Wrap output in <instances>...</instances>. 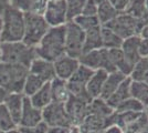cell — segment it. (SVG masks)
I'll use <instances>...</instances> for the list:
<instances>
[{
    "mask_svg": "<svg viewBox=\"0 0 148 133\" xmlns=\"http://www.w3.org/2000/svg\"><path fill=\"white\" fill-rule=\"evenodd\" d=\"M101 27H95L85 31V41H84V52L96 50L103 48L102 45V37H101Z\"/></svg>",
    "mask_w": 148,
    "mask_h": 133,
    "instance_id": "603a6c76",
    "label": "cell"
},
{
    "mask_svg": "<svg viewBox=\"0 0 148 133\" xmlns=\"http://www.w3.org/2000/svg\"><path fill=\"white\" fill-rule=\"evenodd\" d=\"M38 58L54 62L65 54V25L50 27L41 41L34 48Z\"/></svg>",
    "mask_w": 148,
    "mask_h": 133,
    "instance_id": "6da1fadb",
    "label": "cell"
},
{
    "mask_svg": "<svg viewBox=\"0 0 148 133\" xmlns=\"http://www.w3.org/2000/svg\"><path fill=\"white\" fill-rule=\"evenodd\" d=\"M43 18L50 27H61L68 22L65 0H50L47 3Z\"/></svg>",
    "mask_w": 148,
    "mask_h": 133,
    "instance_id": "30bf717a",
    "label": "cell"
},
{
    "mask_svg": "<svg viewBox=\"0 0 148 133\" xmlns=\"http://www.w3.org/2000/svg\"><path fill=\"white\" fill-rule=\"evenodd\" d=\"M1 62L19 64L29 69L32 61L37 58L36 49L29 47L22 41L16 42H0Z\"/></svg>",
    "mask_w": 148,
    "mask_h": 133,
    "instance_id": "3957f363",
    "label": "cell"
},
{
    "mask_svg": "<svg viewBox=\"0 0 148 133\" xmlns=\"http://www.w3.org/2000/svg\"><path fill=\"white\" fill-rule=\"evenodd\" d=\"M106 127H107V119L95 114H87L85 119L79 125V129L81 133H88L93 131H102Z\"/></svg>",
    "mask_w": 148,
    "mask_h": 133,
    "instance_id": "7402d4cb",
    "label": "cell"
},
{
    "mask_svg": "<svg viewBox=\"0 0 148 133\" xmlns=\"http://www.w3.org/2000/svg\"><path fill=\"white\" fill-rule=\"evenodd\" d=\"M124 12L134 17L136 19L142 20L147 12V7H146L145 0H130V5Z\"/></svg>",
    "mask_w": 148,
    "mask_h": 133,
    "instance_id": "4dcf8cb0",
    "label": "cell"
},
{
    "mask_svg": "<svg viewBox=\"0 0 148 133\" xmlns=\"http://www.w3.org/2000/svg\"><path fill=\"white\" fill-rule=\"evenodd\" d=\"M29 99H30V102L32 103V105L36 107L37 109L43 110L45 107H48L51 102H53L50 82L44 83L43 87L40 90H38L33 95H31Z\"/></svg>",
    "mask_w": 148,
    "mask_h": 133,
    "instance_id": "44dd1931",
    "label": "cell"
},
{
    "mask_svg": "<svg viewBox=\"0 0 148 133\" xmlns=\"http://www.w3.org/2000/svg\"><path fill=\"white\" fill-rule=\"evenodd\" d=\"M25 34V14L12 7H7L2 13L0 42L22 41Z\"/></svg>",
    "mask_w": 148,
    "mask_h": 133,
    "instance_id": "7a4b0ae2",
    "label": "cell"
},
{
    "mask_svg": "<svg viewBox=\"0 0 148 133\" xmlns=\"http://www.w3.org/2000/svg\"><path fill=\"white\" fill-rule=\"evenodd\" d=\"M86 2L87 0H65L66 11H68V21H72L76 17L81 16Z\"/></svg>",
    "mask_w": 148,
    "mask_h": 133,
    "instance_id": "d6a6232c",
    "label": "cell"
},
{
    "mask_svg": "<svg viewBox=\"0 0 148 133\" xmlns=\"http://www.w3.org/2000/svg\"><path fill=\"white\" fill-rule=\"evenodd\" d=\"M42 118L49 127H71L72 122L69 118L64 103L60 102H51L48 107L42 110Z\"/></svg>",
    "mask_w": 148,
    "mask_h": 133,
    "instance_id": "9c48e42d",
    "label": "cell"
},
{
    "mask_svg": "<svg viewBox=\"0 0 148 133\" xmlns=\"http://www.w3.org/2000/svg\"><path fill=\"white\" fill-rule=\"evenodd\" d=\"M0 62H1V56H0Z\"/></svg>",
    "mask_w": 148,
    "mask_h": 133,
    "instance_id": "f907efd6",
    "label": "cell"
},
{
    "mask_svg": "<svg viewBox=\"0 0 148 133\" xmlns=\"http://www.w3.org/2000/svg\"><path fill=\"white\" fill-rule=\"evenodd\" d=\"M118 13L121 12H118L117 10L112 6L111 2L108 0H105V1H102L101 3H99L96 17H97V19L99 21V25H104L107 22L115 19L118 16Z\"/></svg>",
    "mask_w": 148,
    "mask_h": 133,
    "instance_id": "d4e9b609",
    "label": "cell"
},
{
    "mask_svg": "<svg viewBox=\"0 0 148 133\" xmlns=\"http://www.w3.org/2000/svg\"><path fill=\"white\" fill-rule=\"evenodd\" d=\"M123 133H124V132H123Z\"/></svg>",
    "mask_w": 148,
    "mask_h": 133,
    "instance_id": "db71d44e",
    "label": "cell"
},
{
    "mask_svg": "<svg viewBox=\"0 0 148 133\" xmlns=\"http://www.w3.org/2000/svg\"><path fill=\"white\" fill-rule=\"evenodd\" d=\"M97 3L95 0H87L86 5L83 8L82 16H96L97 14Z\"/></svg>",
    "mask_w": 148,
    "mask_h": 133,
    "instance_id": "74e56055",
    "label": "cell"
},
{
    "mask_svg": "<svg viewBox=\"0 0 148 133\" xmlns=\"http://www.w3.org/2000/svg\"><path fill=\"white\" fill-rule=\"evenodd\" d=\"M69 133H81L80 132V129H79V127H70V131H69Z\"/></svg>",
    "mask_w": 148,
    "mask_h": 133,
    "instance_id": "f6af8a7d",
    "label": "cell"
},
{
    "mask_svg": "<svg viewBox=\"0 0 148 133\" xmlns=\"http://www.w3.org/2000/svg\"><path fill=\"white\" fill-rule=\"evenodd\" d=\"M102 133H123V130L117 125H108L102 130Z\"/></svg>",
    "mask_w": 148,
    "mask_h": 133,
    "instance_id": "60d3db41",
    "label": "cell"
},
{
    "mask_svg": "<svg viewBox=\"0 0 148 133\" xmlns=\"http://www.w3.org/2000/svg\"><path fill=\"white\" fill-rule=\"evenodd\" d=\"M130 76L134 81H140L148 84V57L142 58L135 64Z\"/></svg>",
    "mask_w": 148,
    "mask_h": 133,
    "instance_id": "f1b7e54d",
    "label": "cell"
},
{
    "mask_svg": "<svg viewBox=\"0 0 148 133\" xmlns=\"http://www.w3.org/2000/svg\"><path fill=\"white\" fill-rule=\"evenodd\" d=\"M144 112H145V114L147 115V118H148V107H145V109H144Z\"/></svg>",
    "mask_w": 148,
    "mask_h": 133,
    "instance_id": "7dc6e473",
    "label": "cell"
},
{
    "mask_svg": "<svg viewBox=\"0 0 148 133\" xmlns=\"http://www.w3.org/2000/svg\"><path fill=\"white\" fill-rule=\"evenodd\" d=\"M130 98L136 99L138 101L144 103L148 96V84L145 82H140V81H134L132 80L130 87Z\"/></svg>",
    "mask_w": 148,
    "mask_h": 133,
    "instance_id": "1f68e13d",
    "label": "cell"
},
{
    "mask_svg": "<svg viewBox=\"0 0 148 133\" xmlns=\"http://www.w3.org/2000/svg\"><path fill=\"white\" fill-rule=\"evenodd\" d=\"M140 40L142 38L139 36H134V37L125 39L121 47L126 62L130 64L133 69H134L135 64L142 59V56L139 53Z\"/></svg>",
    "mask_w": 148,
    "mask_h": 133,
    "instance_id": "5bb4252c",
    "label": "cell"
},
{
    "mask_svg": "<svg viewBox=\"0 0 148 133\" xmlns=\"http://www.w3.org/2000/svg\"><path fill=\"white\" fill-rule=\"evenodd\" d=\"M29 72L39 76L44 82H51L56 78L53 62L47 61L41 58H36L29 67Z\"/></svg>",
    "mask_w": 148,
    "mask_h": 133,
    "instance_id": "9a60e30c",
    "label": "cell"
},
{
    "mask_svg": "<svg viewBox=\"0 0 148 133\" xmlns=\"http://www.w3.org/2000/svg\"><path fill=\"white\" fill-rule=\"evenodd\" d=\"M51 92H52V98L54 102H60V103H65L70 98V92L68 90L66 81L60 80L58 78H54L51 82Z\"/></svg>",
    "mask_w": 148,
    "mask_h": 133,
    "instance_id": "cb8c5ba5",
    "label": "cell"
},
{
    "mask_svg": "<svg viewBox=\"0 0 148 133\" xmlns=\"http://www.w3.org/2000/svg\"><path fill=\"white\" fill-rule=\"evenodd\" d=\"M18 125L14 123L11 114L7 110L3 103L0 104V131L2 133H7L17 129Z\"/></svg>",
    "mask_w": 148,
    "mask_h": 133,
    "instance_id": "f546056e",
    "label": "cell"
},
{
    "mask_svg": "<svg viewBox=\"0 0 148 133\" xmlns=\"http://www.w3.org/2000/svg\"><path fill=\"white\" fill-rule=\"evenodd\" d=\"M79 62L82 65H85L92 70H105L107 73H112L117 71L114 64L112 63L108 57V51L105 48L96 49V50L88 51L82 53V56L79 58Z\"/></svg>",
    "mask_w": 148,
    "mask_h": 133,
    "instance_id": "ba28073f",
    "label": "cell"
},
{
    "mask_svg": "<svg viewBox=\"0 0 148 133\" xmlns=\"http://www.w3.org/2000/svg\"><path fill=\"white\" fill-rule=\"evenodd\" d=\"M49 1H50V0H49Z\"/></svg>",
    "mask_w": 148,
    "mask_h": 133,
    "instance_id": "f5cc1de1",
    "label": "cell"
},
{
    "mask_svg": "<svg viewBox=\"0 0 148 133\" xmlns=\"http://www.w3.org/2000/svg\"><path fill=\"white\" fill-rule=\"evenodd\" d=\"M139 53L142 58L148 57V38H142L139 45Z\"/></svg>",
    "mask_w": 148,
    "mask_h": 133,
    "instance_id": "ab89813d",
    "label": "cell"
},
{
    "mask_svg": "<svg viewBox=\"0 0 148 133\" xmlns=\"http://www.w3.org/2000/svg\"><path fill=\"white\" fill-rule=\"evenodd\" d=\"M101 37H102V45L105 49H119L124 41L111 29L104 25L101 27Z\"/></svg>",
    "mask_w": 148,
    "mask_h": 133,
    "instance_id": "4316f807",
    "label": "cell"
},
{
    "mask_svg": "<svg viewBox=\"0 0 148 133\" xmlns=\"http://www.w3.org/2000/svg\"><path fill=\"white\" fill-rule=\"evenodd\" d=\"M43 121L42 118V110L37 109L32 105L30 99L28 96H25L23 100V109L20 118L18 127H33L38 125L40 122Z\"/></svg>",
    "mask_w": 148,
    "mask_h": 133,
    "instance_id": "4fadbf2b",
    "label": "cell"
},
{
    "mask_svg": "<svg viewBox=\"0 0 148 133\" xmlns=\"http://www.w3.org/2000/svg\"><path fill=\"white\" fill-rule=\"evenodd\" d=\"M49 29L50 25L47 23L42 14L25 13V34H23L22 42L29 47L36 48Z\"/></svg>",
    "mask_w": 148,
    "mask_h": 133,
    "instance_id": "5b68a950",
    "label": "cell"
},
{
    "mask_svg": "<svg viewBox=\"0 0 148 133\" xmlns=\"http://www.w3.org/2000/svg\"><path fill=\"white\" fill-rule=\"evenodd\" d=\"M49 0H10V7L19 10L23 14H42Z\"/></svg>",
    "mask_w": 148,
    "mask_h": 133,
    "instance_id": "2e32d148",
    "label": "cell"
},
{
    "mask_svg": "<svg viewBox=\"0 0 148 133\" xmlns=\"http://www.w3.org/2000/svg\"><path fill=\"white\" fill-rule=\"evenodd\" d=\"M146 133H148V127H147V130H146Z\"/></svg>",
    "mask_w": 148,
    "mask_h": 133,
    "instance_id": "681fc988",
    "label": "cell"
},
{
    "mask_svg": "<svg viewBox=\"0 0 148 133\" xmlns=\"http://www.w3.org/2000/svg\"><path fill=\"white\" fill-rule=\"evenodd\" d=\"M114 109H112L107 102L101 99V98H96V99H93L91 103L88 104V114H95V115H99L102 118L107 119L108 116H111L112 114L114 113Z\"/></svg>",
    "mask_w": 148,
    "mask_h": 133,
    "instance_id": "484cf974",
    "label": "cell"
},
{
    "mask_svg": "<svg viewBox=\"0 0 148 133\" xmlns=\"http://www.w3.org/2000/svg\"><path fill=\"white\" fill-rule=\"evenodd\" d=\"M23 100H25V95L22 93H8L3 101V104L6 105L9 113L11 114L13 121L17 125H19L21 113H22Z\"/></svg>",
    "mask_w": 148,
    "mask_h": 133,
    "instance_id": "e0dca14e",
    "label": "cell"
},
{
    "mask_svg": "<svg viewBox=\"0 0 148 133\" xmlns=\"http://www.w3.org/2000/svg\"><path fill=\"white\" fill-rule=\"evenodd\" d=\"M144 104L140 101L128 98L127 100L123 101L117 108L115 109L116 112H143L144 111Z\"/></svg>",
    "mask_w": 148,
    "mask_h": 133,
    "instance_id": "836d02e7",
    "label": "cell"
},
{
    "mask_svg": "<svg viewBox=\"0 0 148 133\" xmlns=\"http://www.w3.org/2000/svg\"><path fill=\"white\" fill-rule=\"evenodd\" d=\"M0 133H2V132H1V131H0Z\"/></svg>",
    "mask_w": 148,
    "mask_h": 133,
    "instance_id": "816d5d0a",
    "label": "cell"
},
{
    "mask_svg": "<svg viewBox=\"0 0 148 133\" xmlns=\"http://www.w3.org/2000/svg\"><path fill=\"white\" fill-rule=\"evenodd\" d=\"M104 27L111 29L119 38L125 40L134 36H139L144 25L140 19H136L127 13L121 12L115 19L104 25Z\"/></svg>",
    "mask_w": 148,
    "mask_h": 133,
    "instance_id": "8992f818",
    "label": "cell"
},
{
    "mask_svg": "<svg viewBox=\"0 0 148 133\" xmlns=\"http://www.w3.org/2000/svg\"><path fill=\"white\" fill-rule=\"evenodd\" d=\"M94 73V70L87 68L85 65H82L80 64L79 68L76 69V71L74 72V74L68 81H72V82H76V83H82V84H85L88 82V80L91 79V76H93Z\"/></svg>",
    "mask_w": 148,
    "mask_h": 133,
    "instance_id": "e575fe53",
    "label": "cell"
},
{
    "mask_svg": "<svg viewBox=\"0 0 148 133\" xmlns=\"http://www.w3.org/2000/svg\"><path fill=\"white\" fill-rule=\"evenodd\" d=\"M108 1L118 12H124L130 2V0H108Z\"/></svg>",
    "mask_w": 148,
    "mask_h": 133,
    "instance_id": "f35d334b",
    "label": "cell"
},
{
    "mask_svg": "<svg viewBox=\"0 0 148 133\" xmlns=\"http://www.w3.org/2000/svg\"><path fill=\"white\" fill-rule=\"evenodd\" d=\"M53 65H54L56 78L63 81H68L79 68L80 62H79V59L71 58L64 54L63 57L59 58L56 61H54Z\"/></svg>",
    "mask_w": 148,
    "mask_h": 133,
    "instance_id": "7c38bea8",
    "label": "cell"
},
{
    "mask_svg": "<svg viewBox=\"0 0 148 133\" xmlns=\"http://www.w3.org/2000/svg\"><path fill=\"white\" fill-rule=\"evenodd\" d=\"M130 82H132L130 76H127L123 82L119 84V87L116 89V91L110 96V99L106 101L107 104H108L112 109L115 110L122 102L125 101V100H127L128 98H130Z\"/></svg>",
    "mask_w": 148,
    "mask_h": 133,
    "instance_id": "ffe728a7",
    "label": "cell"
},
{
    "mask_svg": "<svg viewBox=\"0 0 148 133\" xmlns=\"http://www.w3.org/2000/svg\"><path fill=\"white\" fill-rule=\"evenodd\" d=\"M47 82H44L43 80L39 76H34L32 73H28V76L25 78V84H23V90H22V94L25 96L30 98L31 95H33L38 90L43 87V84Z\"/></svg>",
    "mask_w": 148,
    "mask_h": 133,
    "instance_id": "83f0119b",
    "label": "cell"
},
{
    "mask_svg": "<svg viewBox=\"0 0 148 133\" xmlns=\"http://www.w3.org/2000/svg\"><path fill=\"white\" fill-rule=\"evenodd\" d=\"M88 133H102V131H93V132H88Z\"/></svg>",
    "mask_w": 148,
    "mask_h": 133,
    "instance_id": "c3c4849f",
    "label": "cell"
},
{
    "mask_svg": "<svg viewBox=\"0 0 148 133\" xmlns=\"http://www.w3.org/2000/svg\"><path fill=\"white\" fill-rule=\"evenodd\" d=\"M143 104H144V107H148V96L146 98V100L144 101V103H143Z\"/></svg>",
    "mask_w": 148,
    "mask_h": 133,
    "instance_id": "bcb514c9",
    "label": "cell"
},
{
    "mask_svg": "<svg viewBox=\"0 0 148 133\" xmlns=\"http://www.w3.org/2000/svg\"><path fill=\"white\" fill-rule=\"evenodd\" d=\"M69 131H70V127H49L48 133H69Z\"/></svg>",
    "mask_w": 148,
    "mask_h": 133,
    "instance_id": "b9f144b4",
    "label": "cell"
},
{
    "mask_svg": "<svg viewBox=\"0 0 148 133\" xmlns=\"http://www.w3.org/2000/svg\"><path fill=\"white\" fill-rule=\"evenodd\" d=\"M7 95H8V92H7L6 90H3L2 88H0V104L3 103V101H5V99H6Z\"/></svg>",
    "mask_w": 148,
    "mask_h": 133,
    "instance_id": "ee69618b",
    "label": "cell"
},
{
    "mask_svg": "<svg viewBox=\"0 0 148 133\" xmlns=\"http://www.w3.org/2000/svg\"><path fill=\"white\" fill-rule=\"evenodd\" d=\"M29 69L19 65L0 62V88L8 93H22Z\"/></svg>",
    "mask_w": 148,
    "mask_h": 133,
    "instance_id": "277c9868",
    "label": "cell"
},
{
    "mask_svg": "<svg viewBox=\"0 0 148 133\" xmlns=\"http://www.w3.org/2000/svg\"><path fill=\"white\" fill-rule=\"evenodd\" d=\"M85 31L73 21L65 23V54L79 59L84 50Z\"/></svg>",
    "mask_w": 148,
    "mask_h": 133,
    "instance_id": "52a82bcc",
    "label": "cell"
},
{
    "mask_svg": "<svg viewBox=\"0 0 148 133\" xmlns=\"http://www.w3.org/2000/svg\"><path fill=\"white\" fill-rule=\"evenodd\" d=\"M18 127L22 133H48V130H49V125L43 121L33 127Z\"/></svg>",
    "mask_w": 148,
    "mask_h": 133,
    "instance_id": "8d00e7d4",
    "label": "cell"
},
{
    "mask_svg": "<svg viewBox=\"0 0 148 133\" xmlns=\"http://www.w3.org/2000/svg\"><path fill=\"white\" fill-rule=\"evenodd\" d=\"M107 76H108V73L105 70L99 69L94 71L93 76H91V79L86 83L87 94L90 95V98L92 100L93 99H96V98H99Z\"/></svg>",
    "mask_w": 148,
    "mask_h": 133,
    "instance_id": "ac0fdd59",
    "label": "cell"
},
{
    "mask_svg": "<svg viewBox=\"0 0 148 133\" xmlns=\"http://www.w3.org/2000/svg\"><path fill=\"white\" fill-rule=\"evenodd\" d=\"M126 78L127 76L123 74L122 72H119V71H115V72L108 73V76H107V78H106V80H105L104 82V85H103V89H102L99 98L105 100V101H107L110 99V96L116 91V89L119 87V84L123 82Z\"/></svg>",
    "mask_w": 148,
    "mask_h": 133,
    "instance_id": "d6986e66",
    "label": "cell"
},
{
    "mask_svg": "<svg viewBox=\"0 0 148 133\" xmlns=\"http://www.w3.org/2000/svg\"><path fill=\"white\" fill-rule=\"evenodd\" d=\"M139 37H140V38H143V39L148 38V23L143 27V29H142V31H140Z\"/></svg>",
    "mask_w": 148,
    "mask_h": 133,
    "instance_id": "7bdbcfd3",
    "label": "cell"
},
{
    "mask_svg": "<svg viewBox=\"0 0 148 133\" xmlns=\"http://www.w3.org/2000/svg\"><path fill=\"white\" fill-rule=\"evenodd\" d=\"M72 21H73L74 23H76V25H79L82 30H84V31L101 25L96 16H82V14H81V16H79V17H76L75 19L72 20Z\"/></svg>",
    "mask_w": 148,
    "mask_h": 133,
    "instance_id": "d590c367",
    "label": "cell"
},
{
    "mask_svg": "<svg viewBox=\"0 0 148 133\" xmlns=\"http://www.w3.org/2000/svg\"><path fill=\"white\" fill-rule=\"evenodd\" d=\"M88 102L82 99L70 95L69 100L64 103V105L69 118L72 122V125L79 127L82 121L85 119V116L88 114Z\"/></svg>",
    "mask_w": 148,
    "mask_h": 133,
    "instance_id": "8fae6325",
    "label": "cell"
}]
</instances>
